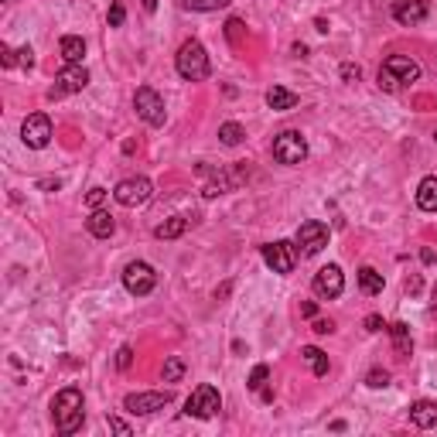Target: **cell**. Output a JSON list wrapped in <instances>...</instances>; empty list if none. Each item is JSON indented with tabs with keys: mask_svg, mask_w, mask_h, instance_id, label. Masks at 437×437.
<instances>
[{
	"mask_svg": "<svg viewBox=\"0 0 437 437\" xmlns=\"http://www.w3.org/2000/svg\"><path fill=\"white\" fill-rule=\"evenodd\" d=\"M18 65L31 69V65H35V52H31V48H18Z\"/></svg>",
	"mask_w": 437,
	"mask_h": 437,
	"instance_id": "74e56055",
	"label": "cell"
},
{
	"mask_svg": "<svg viewBox=\"0 0 437 437\" xmlns=\"http://www.w3.org/2000/svg\"><path fill=\"white\" fill-rule=\"evenodd\" d=\"M219 410H222V397H219V390L209 386V382L195 386V393L185 399V414L195 420H212Z\"/></svg>",
	"mask_w": 437,
	"mask_h": 437,
	"instance_id": "277c9868",
	"label": "cell"
},
{
	"mask_svg": "<svg viewBox=\"0 0 437 437\" xmlns=\"http://www.w3.org/2000/svg\"><path fill=\"white\" fill-rule=\"evenodd\" d=\"M390 335H393V352H397V359H407L410 352H414V339H410V328L403 322L390 324Z\"/></svg>",
	"mask_w": 437,
	"mask_h": 437,
	"instance_id": "ac0fdd59",
	"label": "cell"
},
{
	"mask_svg": "<svg viewBox=\"0 0 437 437\" xmlns=\"http://www.w3.org/2000/svg\"><path fill=\"white\" fill-rule=\"evenodd\" d=\"M243 31H246V28H243V21H239V18H229L226 21V35H229V41H232V45H239Z\"/></svg>",
	"mask_w": 437,
	"mask_h": 437,
	"instance_id": "f546056e",
	"label": "cell"
},
{
	"mask_svg": "<svg viewBox=\"0 0 437 437\" xmlns=\"http://www.w3.org/2000/svg\"><path fill=\"white\" fill-rule=\"evenodd\" d=\"M52 417H55V431L58 434H76L86 420V410H82V393L76 386H65L62 393H55L52 399Z\"/></svg>",
	"mask_w": 437,
	"mask_h": 437,
	"instance_id": "6da1fadb",
	"label": "cell"
},
{
	"mask_svg": "<svg viewBox=\"0 0 437 437\" xmlns=\"http://www.w3.org/2000/svg\"><path fill=\"white\" fill-rule=\"evenodd\" d=\"M311 328H314V335H331V331H335V324L328 322V318H318Z\"/></svg>",
	"mask_w": 437,
	"mask_h": 437,
	"instance_id": "f35d334b",
	"label": "cell"
},
{
	"mask_svg": "<svg viewBox=\"0 0 437 437\" xmlns=\"http://www.w3.org/2000/svg\"><path fill=\"white\" fill-rule=\"evenodd\" d=\"M365 386H369V390H386V386H390V373H386V369H373V373L365 376Z\"/></svg>",
	"mask_w": 437,
	"mask_h": 437,
	"instance_id": "f1b7e54d",
	"label": "cell"
},
{
	"mask_svg": "<svg viewBox=\"0 0 437 437\" xmlns=\"http://www.w3.org/2000/svg\"><path fill=\"white\" fill-rule=\"evenodd\" d=\"M393 18L407 28H414L427 18V0H393Z\"/></svg>",
	"mask_w": 437,
	"mask_h": 437,
	"instance_id": "9a60e30c",
	"label": "cell"
},
{
	"mask_svg": "<svg viewBox=\"0 0 437 437\" xmlns=\"http://www.w3.org/2000/svg\"><path fill=\"white\" fill-rule=\"evenodd\" d=\"M301 356H305V362L311 365V373H314V376H324V373H328V356H324L318 345H305V348H301Z\"/></svg>",
	"mask_w": 437,
	"mask_h": 437,
	"instance_id": "cb8c5ba5",
	"label": "cell"
},
{
	"mask_svg": "<svg viewBox=\"0 0 437 437\" xmlns=\"http://www.w3.org/2000/svg\"><path fill=\"white\" fill-rule=\"evenodd\" d=\"M314 294L318 297H324V301H335L339 294L345 290V273H342V266L339 263H328V266H322L318 273H314Z\"/></svg>",
	"mask_w": 437,
	"mask_h": 437,
	"instance_id": "8fae6325",
	"label": "cell"
},
{
	"mask_svg": "<svg viewBox=\"0 0 437 437\" xmlns=\"http://www.w3.org/2000/svg\"><path fill=\"white\" fill-rule=\"evenodd\" d=\"M382 328H386V324H382L380 314H369V318H365V331H382Z\"/></svg>",
	"mask_w": 437,
	"mask_h": 437,
	"instance_id": "ab89813d",
	"label": "cell"
},
{
	"mask_svg": "<svg viewBox=\"0 0 437 437\" xmlns=\"http://www.w3.org/2000/svg\"><path fill=\"white\" fill-rule=\"evenodd\" d=\"M226 4H232V0H181V7H188V11H219Z\"/></svg>",
	"mask_w": 437,
	"mask_h": 437,
	"instance_id": "83f0119b",
	"label": "cell"
},
{
	"mask_svg": "<svg viewBox=\"0 0 437 437\" xmlns=\"http://www.w3.org/2000/svg\"><path fill=\"white\" fill-rule=\"evenodd\" d=\"M243 137H246V130H243L239 123H222V127H219V140H222L226 147H239Z\"/></svg>",
	"mask_w": 437,
	"mask_h": 437,
	"instance_id": "484cf974",
	"label": "cell"
},
{
	"mask_svg": "<svg viewBox=\"0 0 437 437\" xmlns=\"http://www.w3.org/2000/svg\"><path fill=\"white\" fill-rule=\"evenodd\" d=\"M151 195H154V185H151V178H144V174L123 178V181L113 188V198L123 205V209H137V205L151 202Z\"/></svg>",
	"mask_w": 437,
	"mask_h": 437,
	"instance_id": "5b68a950",
	"label": "cell"
},
{
	"mask_svg": "<svg viewBox=\"0 0 437 437\" xmlns=\"http://www.w3.org/2000/svg\"><path fill=\"white\" fill-rule=\"evenodd\" d=\"M263 260L273 273H294V266H297V243H287V239L266 243Z\"/></svg>",
	"mask_w": 437,
	"mask_h": 437,
	"instance_id": "ba28073f",
	"label": "cell"
},
{
	"mask_svg": "<svg viewBox=\"0 0 437 437\" xmlns=\"http://www.w3.org/2000/svg\"><path fill=\"white\" fill-rule=\"evenodd\" d=\"M86 229H89V236H96V239H110L116 232V219L106 209H93V215L86 219Z\"/></svg>",
	"mask_w": 437,
	"mask_h": 437,
	"instance_id": "2e32d148",
	"label": "cell"
},
{
	"mask_svg": "<svg viewBox=\"0 0 437 437\" xmlns=\"http://www.w3.org/2000/svg\"><path fill=\"white\" fill-rule=\"evenodd\" d=\"M21 140H24L31 151L48 147V140H52V120H48L45 113H31L24 123H21Z\"/></svg>",
	"mask_w": 437,
	"mask_h": 437,
	"instance_id": "30bf717a",
	"label": "cell"
},
{
	"mask_svg": "<svg viewBox=\"0 0 437 437\" xmlns=\"http://www.w3.org/2000/svg\"><path fill=\"white\" fill-rule=\"evenodd\" d=\"M314 311H318L314 301H305V305H301V314H305V318H314Z\"/></svg>",
	"mask_w": 437,
	"mask_h": 437,
	"instance_id": "b9f144b4",
	"label": "cell"
},
{
	"mask_svg": "<svg viewBox=\"0 0 437 437\" xmlns=\"http://www.w3.org/2000/svg\"><path fill=\"white\" fill-rule=\"evenodd\" d=\"M154 284H157V273H154L151 263H144V260H133V263L123 266V287L130 290L133 297H144V294H151Z\"/></svg>",
	"mask_w": 437,
	"mask_h": 437,
	"instance_id": "52a82bcc",
	"label": "cell"
},
{
	"mask_svg": "<svg viewBox=\"0 0 437 437\" xmlns=\"http://www.w3.org/2000/svg\"><path fill=\"white\" fill-rule=\"evenodd\" d=\"M171 403V393L164 390V393H130V397L123 399V410H130V414H140V417H147V414H157V410H164Z\"/></svg>",
	"mask_w": 437,
	"mask_h": 437,
	"instance_id": "4fadbf2b",
	"label": "cell"
},
{
	"mask_svg": "<svg viewBox=\"0 0 437 437\" xmlns=\"http://www.w3.org/2000/svg\"><path fill=\"white\" fill-rule=\"evenodd\" d=\"M266 380H270V365H263V362H260V365H253V373H249V390H253V393H260V390H263L266 386Z\"/></svg>",
	"mask_w": 437,
	"mask_h": 437,
	"instance_id": "4316f807",
	"label": "cell"
},
{
	"mask_svg": "<svg viewBox=\"0 0 437 437\" xmlns=\"http://www.w3.org/2000/svg\"><path fill=\"white\" fill-rule=\"evenodd\" d=\"M380 89H386V93H397V89H399V82L390 76L386 69H380Z\"/></svg>",
	"mask_w": 437,
	"mask_h": 437,
	"instance_id": "836d02e7",
	"label": "cell"
},
{
	"mask_svg": "<svg viewBox=\"0 0 437 437\" xmlns=\"http://www.w3.org/2000/svg\"><path fill=\"white\" fill-rule=\"evenodd\" d=\"M106 424H110V431H113V434H130V424H127V420L110 417V420H106Z\"/></svg>",
	"mask_w": 437,
	"mask_h": 437,
	"instance_id": "8d00e7d4",
	"label": "cell"
},
{
	"mask_svg": "<svg viewBox=\"0 0 437 437\" xmlns=\"http://www.w3.org/2000/svg\"><path fill=\"white\" fill-rule=\"evenodd\" d=\"M38 188H45V191H58V188H62V181H58V178H41V181H38Z\"/></svg>",
	"mask_w": 437,
	"mask_h": 437,
	"instance_id": "60d3db41",
	"label": "cell"
},
{
	"mask_svg": "<svg viewBox=\"0 0 437 437\" xmlns=\"http://www.w3.org/2000/svg\"><path fill=\"white\" fill-rule=\"evenodd\" d=\"M123 21H127V7L113 0V7H110V28H123Z\"/></svg>",
	"mask_w": 437,
	"mask_h": 437,
	"instance_id": "1f68e13d",
	"label": "cell"
},
{
	"mask_svg": "<svg viewBox=\"0 0 437 437\" xmlns=\"http://www.w3.org/2000/svg\"><path fill=\"white\" fill-rule=\"evenodd\" d=\"M106 198H110V191H106V188H99V185H96V188H89V195H86L89 209H103V202H106Z\"/></svg>",
	"mask_w": 437,
	"mask_h": 437,
	"instance_id": "4dcf8cb0",
	"label": "cell"
},
{
	"mask_svg": "<svg viewBox=\"0 0 437 437\" xmlns=\"http://www.w3.org/2000/svg\"><path fill=\"white\" fill-rule=\"evenodd\" d=\"M130 365H133V348L123 345V348L116 352V369H130Z\"/></svg>",
	"mask_w": 437,
	"mask_h": 437,
	"instance_id": "d6a6232c",
	"label": "cell"
},
{
	"mask_svg": "<svg viewBox=\"0 0 437 437\" xmlns=\"http://www.w3.org/2000/svg\"><path fill=\"white\" fill-rule=\"evenodd\" d=\"M410 424H414V427H420V431L434 427V424H437V403H434V399H417V403L410 407Z\"/></svg>",
	"mask_w": 437,
	"mask_h": 437,
	"instance_id": "e0dca14e",
	"label": "cell"
},
{
	"mask_svg": "<svg viewBox=\"0 0 437 437\" xmlns=\"http://www.w3.org/2000/svg\"><path fill=\"white\" fill-rule=\"evenodd\" d=\"M324 246H328V226L318 222V219L301 222V229H297V253H301V256H314V253H322Z\"/></svg>",
	"mask_w": 437,
	"mask_h": 437,
	"instance_id": "9c48e42d",
	"label": "cell"
},
{
	"mask_svg": "<svg viewBox=\"0 0 437 437\" xmlns=\"http://www.w3.org/2000/svg\"><path fill=\"white\" fill-rule=\"evenodd\" d=\"M144 7H147V11H157V0H144Z\"/></svg>",
	"mask_w": 437,
	"mask_h": 437,
	"instance_id": "7bdbcfd3",
	"label": "cell"
},
{
	"mask_svg": "<svg viewBox=\"0 0 437 437\" xmlns=\"http://www.w3.org/2000/svg\"><path fill=\"white\" fill-rule=\"evenodd\" d=\"M382 69H386L390 76L397 79L399 86H407V82H417V79H420V65L410 55H390L386 62H382Z\"/></svg>",
	"mask_w": 437,
	"mask_h": 437,
	"instance_id": "5bb4252c",
	"label": "cell"
},
{
	"mask_svg": "<svg viewBox=\"0 0 437 437\" xmlns=\"http://www.w3.org/2000/svg\"><path fill=\"white\" fill-rule=\"evenodd\" d=\"M359 287H362V294L376 297V294H382L386 280H382V273L376 270V266H362V270H359Z\"/></svg>",
	"mask_w": 437,
	"mask_h": 437,
	"instance_id": "ffe728a7",
	"label": "cell"
},
{
	"mask_svg": "<svg viewBox=\"0 0 437 437\" xmlns=\"http://www.w3.org/2000/svg\"><path fill=\"white\" fill-rule=\"evenodd\" d=\"M58 48H62V58H65L69 65H79L82 55H86V41L79 38V35H65V38L58 41Z\"/></svg>",
	"mask_w": 437,
	"mask_h": 437,
	"instance_id": "44dd1931",
	"label": "cell"
},
{
	"mask_svg": "<svg viewBox=\"0 0 437 437\" xmlns=\"http://www.w3.org/2000/svg\"><path fill=\"white\" fill-rule=\"evenodd\" d=\"M185 229H188V219H185V215H171L168 222H161V226L154 229V236H157V239H178Z\"/></svg>",
	"mask_w": 437,
	"mask_h": 437,
	"instance_id": "603a6c76",
	"label": "cell"
},
{
	"mask_svg": "<svg viewBox=\"0 0 437 437\" xmlns=\"http://www.w3.org/2000/svg\"><path fill=\"white\" fill-rule=\"evenodd\" d=\"M0 62H4V69H14V65H18V52L4 45V48H0Z\"/></svg>",
	"mask_w": 437,
	"mask_h": 437,
	"instance_id": "e575fe53",
	"label": "cell"
},
{
	"mask_svg": "<svg viewBox=\"0 0 437 437\" xmlns=\"http://www.w3.org/2000/svg\"><path fill=\"white\" fill-rule=\"evenodd\" d=\"M133 110H137V116H140L147 127H161V123H164V116H168V110H164V99L154 93L151 86H140V89L133 93Z\"/></svg>",
	"mask_w": 437,
	"mask_h": 437,
	"instance_id": "8992f818",
	"label": "cell"
},
{
	"mask_svg": "<svg viewBox=\"0 0 437 437\" xmlns=\"http://www.w3.org/2000/svg\"><path fill=\"white\" fill-rule=\"evenodd\" d=\"M266 106L277 110V113L294 110V106H297V93H290V89H284V86H273V89L266 93Z\"/></svg>",
	"mask_w": 437,
	"mask_h": 437,
	"instance_id": "d6986e66",
	"label": "cell"
},
{
	"mask_svg": "<svg viewBox=\"0 0 437 437\" xmlns=\"http://www.w3.org/2000/svg\"><path fill=\"white\" fill-rule=\"evenodd\" d=\"M185 369H188V365H185L181 356H168V359H164V369H161V376H164V382H178L181 376H185Z\"/></svg>",
	"mask_w": 437,
	"mask_h": 437,
	"instance_id": "d4e9b609",
	"label": "cell"
},
{
	"mask_svg": "<svg viewBox=\"0 0 437 437\" xmlns=\"http://www.w3.org/2000/svg\"><path fill=\"white\" fill-rule=\"evenodd\" d=\"M86 86H89V72H86L82 65H65V69L58 72L55 89L48 93V99H58V96H65V93H82Z\"/></svg>",
	"mask_w": 437,
	"mask_h": 437,
	"instance_id": "7c38bea8",
	"label": "cell"
},
{
	"mask_svg": "<svg viewBox=\"0 0 437 437\" xmlns=\"http://www.w3.org/2000/svg\"><path fill=\"white\" fill-rule=\"evenodd\" d=\"M174 65H178V76L188 79V82H202V79H209V72H212L205 45H202V41H195V38L185 41V45L178 48Z\"/></svg>",
	"mask_w": 437,
	"mask_h": 437,
	"instance_id": "7a4b0ae2",
	"label": "cell"
},
{
	"mask_svg": "<svg viewBox=\"0 0 437 437\" xmlns=\"http://www.w3.org/2000/svg\"><path fill=\"white\" fill-rule=\"evenodd\" d=\"M359 76H362L359 65H352V62H345V65H342V79H345V82H359Z\"/></svg>",
	"mask_w": 437,
	"mask_h": 437,
	"instance_id": "d590c367",
	"label": "cell"
},
{
	"mask_svg": "<svg viewBox=\"0 0 437 437\" xmlns=\"http://www.w3.org/2000/svg\"><path fill=\"white\" fill-rule=\"evenodd\" d=\"M434 140H437V130H434Z\"/></svg>",
	"mask_w": 437,
	"mask_h": 437,
	"instance_id": "ee69618b",
	"label": "cell"
},
{
	"mask_svg": "<svg viewBox=\"0 0 437 437\" xmlns=\"http://www.w3.org/2000/svg\"><path fill=\"white\" fill-rule=\"evenodd\" d=\"M7 4H11V0H7Z\"/></svg>",
	"mask_w": 437,
	"mask_h": 437,
	"instance_id": "f6af8a7d",
	"label": "cell"
},
{
	"mask_svg": "<svg viewBox=\"0 0 437 437\" xmlns=\"http://www.w3.org/2000/svg\"><path fill=\"white\" fill-rule=\"evenodd\" d=\"M305 157H307V140L301 137V130H284L273 137V161L277 164L294 168V164H305Z\"/></svg>",
	"mask_w": 437,
	"mask_h": 437,
	"instance_id": "3957f363",
	"label": "cell"
},
{
	"mask_svg": "<svg viewBox=\"0 0 437 437\" xmlns=\"http://www.w3.org/2000/svg\"><path fill=\"white\" fill-rule=\"evenodd\" d=\"M417 205L424 212H437V178H424L417 185Z\"/></svg>",
	"mask_w": 437,
	"mask_h": 437,
	"instance_id": "7402d4cb",
	"label": "cell"
}]
</instances>
